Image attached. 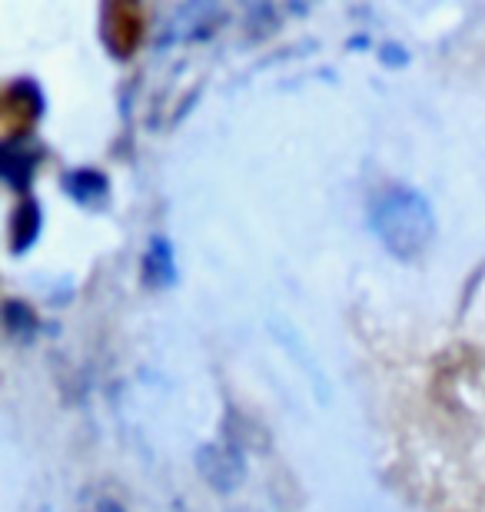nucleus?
<instances>
[{
	"instance_id": "nucleus-5",
	"label": "nucleus",
	"mask_w": 485,
	"mask_h": 512,
	"mask_svg": "<svg viewBox=\"0 0 485 512\" xmlns=\"http://www.w3.org/2000/svg\"><path fill=\"white\" fill-rule=\"evenodd\" d=\"M40 230V210L37 203H24L14 217V227H10V237H14V250H24V243L30 247Z\"/></svg>"
},
{
	"instance_id": "nucleus-6",
	"label": "nucleus",
	"mask_w": 485,
	"mask_h": 512,
	"mask_svg": "<svg viewBox=\"0 0 485 512\" xmlns=\"http://www.w3.org/2000/svg\"><path fill=\"white\" fill-rule=\"evenodd\" d=\"M147 280L153 286H167L173 280V256H170V243L167 240H157L150 247V256H147Z\"/></svg>"
},
{
	"instance_id": "nucleus-1",
	"label": "nucleus",
	"mask_w": 485,
	"mask_h": 512,
	"mask_svg": "<svg viewBox=\"0 0 485 512\" xmlns=\"http://www.w3.org/2000/svg\"><path fill=\"white\" fill-rule=\"evenodd\" d=\"M373 230L383 247L399 260H416L436 237L429 200L412 187H389L373 203Z\"/></svg>"
},
{
	"instance_id": "nucleus-3",
	"label": "nucleus",
	"mask_w": 485,
	"mask_h": 512,
	"mask_svg": "<svg viewBox=\"0 0 485 512\" xmlns=\"http://www.w3.org/2000/svg\"><path fill=\"white\" fill-rule=\"evenodd\" d=\"M203 476L216 486H233L243 473V459L226 446H206L200 453Z\"/></svg>"
},
{
	"instance_id": "nucleus-2",
	"label": "nucleus",
	"mask_w": 485,
	"mask_h": 512,
	"mask_svg": "<svg viewBox=\"0 0 485 512\" xmlns=\"http://www.w3.org/2000/svg\"><path fill=\"white\" fill-rule=\"evenodd\" d=\"M140 37V14L127 4H117L103 14V40L117 50L120 57H127V50L137 44Z\"/></svg>"
},
{
	"instance_id": "nucleus-4",
	"label": "nucleus",
	"mask_w": 485,
	"mask_h": 512,
	"mask_svg": "<svg viewBox=\"0 0 485 512\" xmlns=\"http://www.w3.org/2000/svg\"><path fill=\"white\" fill-rule=\"evenodd\" d=\"M67 190L74 193L80 203H94V200L103 197V193H107V180H103L100 173H94V170H77V173H70V177H67Z\"/></svg>"
},
{
	"instance_id": "nucleus-7",
	"label": "nucleus",
	"mask_w": 485,
	"mask_h": 512,
	"mask_svg": "<svg viewBox=\"0 0 485 512\" xmlns=\"http://www.w3.org/2000/svg\"><path fill=\"white\" fill-rule=\"evenodd\" d=\"M34 310H30V306H24V303H14V300H10L7 303V330L10 333H14V336H24V340H27V336L30 333H34Z\"/></svg>"
}]
</instances>
